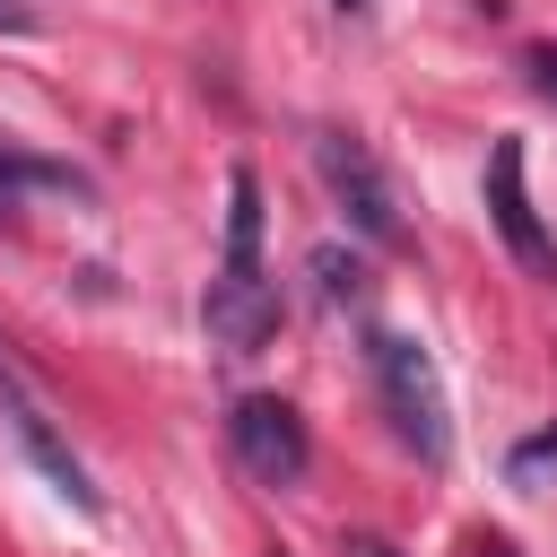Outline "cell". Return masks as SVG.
<instances>
[{"label": "cell", "mask_w": 557, "mask_h": 557, "mask_svg": "<svg viewBox=\"0 0 557 557\" xmlns=\"http://www.w3.org/2000/svg\"><path fill=\"white\" fill-rule=\"evenodd\" d=\"M366 366H374V392L392 409V435L418 453V461H444L453 453V418H444V383H435V357L400 331H374L366 339Z\"/></svg>", "instance_id": "cell-1"}, {"label": "cell", "mask_w": 557, "mask_h": 557, "mask_svg": "<svg viewBox=\"0 0 557 557\" xmlns=\"http://www.w3.org/2000/svg\"><path fill=\"white\" fill-rule=\"evenodd\" d=\"M313 165H322L331 200L348 209V226H357V235H366L374 252H400V244H409L400 191H392V174L374 165V148H366L357 131H313Z\"/></svg>", "instance_id": "cell-2"}, {"label": "cell", "mask_w": 557, "mask_h": 557, "mask_svg": "<svg viewBox=\"0 0 557 557\" xmlns=\"http://www.w3.org/2000/svg\"><path fill=\"white\" fill-rule=\"evenodd\" d=\"M226 435H235V461L261 479V487H296L305 470H313V444H305V418L278 400V392H252V400H235V418H226Z\"/></svg>", "instance_id": "cell-3"}, {"label": "cell", "mask_w": 557, "mask_h": 557, "mask_svg": "<svg viewBox=\"0 0 557 557\" xmlns=\"http://www.w3.org/2000/svg\"><path fill=\"white\" fill-rule=\"evenodd\" d=\"M487 218H496L505 252H513L531 278H557V235L540 226L531 183H522V139H496V148H487Z\"/></svg>", "instance_id": "cell-4"}, {"label": "cell", "mask_w": 557, "mask_h": 557, "mask_svg": "<svg viewBox=\"0 0 557 557\" xmlns=\"http://www.w3.org/2000/svg\"><path fill=\"white\" fill-rule=\"evenodd\" d=\"M200 322H209V339H218V348L252 357V348H270V339H278V287H270L261 270H218V278H209Z\"/></svg>", "instance_id": "cell-5"}, {"label": "cell", "mask_w": 557, "mask_h": 557, "mask_svg": "<svg viewBox=\"0 0 557 557\" xmlns=\"http://www.w3.org/2000/svg\"><path fill=\"white\" fill-rule=\"evenodd\" d=\"M9 426H17V444H26V461L52 479V496H70L78 513H104V496H96V479H87V461L52 435V418L35 409V400H9Z\"/></svg>", "instance_id": "cell-6"}, {"label": "cell", "mask_w": 557, "mask_h": 557, "mask_svg": "<svg viewBox=\"0 0 557 557\" xmlns=\"http://www.w3.org/2000/svg\"><path fill=\"white\" fill-rule=\"evenodd\" d=\"M226 270H261V183H252V165L226 174Z\"/></svg>", "instance_id": "cell-7"}, {"label": "cell", "mask_w": 557, "mask_h": 557, "mask_svg": "<svg viewBox=\"0 0 557 557\" xmlns=\"http://www.w3.org/2000/svg\"><path fill=\"white\" fill-rule=\"evenodd\" d=\"M305 270H313V287H322L331 305H357V296H366V261H357L348 244H313Z\"/></svg>", "instance_id": "cell-8"}, {"label": "cell", "mask_w": 557, "mask_h": 557, "mask_svg": "<svg viewBox=\"0 0 557 557\" xmlns=\"http://www.w3.org/2000/svg\"><path fill=\"white\" fill-rule=\"evenodd\" d=\"M540 479H557V426L531 435V444H513V487H540Z\"/></svg>", "instance_id": "cell-9"}, {"label": "cell", "mask_w": 557, "mask_h": 557, "mask_svg": "<svg viewBox=\"0 0 557 557\" xmlns=\"http://www.w3.org/2000/svg\"><path fill=\"white\" fill-rule=\"evenodd\" d=\"M522 70H531V87H540V96H557V44H531V52H522Z\"/></svg>", "instance_id": "cell-10"}, {"label": "cell", "mask_w": 557, "mask_h": 557, "mask_svg": "<svg viewBox=\"0 0 557 557\" xmlns=\"http://www.w3.org/2000/svg\"><path fill=\"white\" fill-rule=\"evenodd\" d=\"M470 557H513V540H505V531H479V540H470Z\"/></svg>", "instance_id": "cell-11"}, {"label": "cell", "mask_w": 557, "mask_h": 557, "mask_svg": "<svg viewBox=\"0 0 557 557\" xmlns=\"http://www.w3.org/2000/svg\"><path fill=\"white\" fill-rule=\"evenodd\" d=\"M9 400H26V383H17V366H9V348H0V409Z\"/></svg>", "instance_id": "cell-12"}, {"label": "cell", "mask_w": 557, "mask_h": 557, "mask_svg": "<svg viewBox=\"0 0 557 557\" xmlns=\"http://www.w3.org/2000/svg\"><path fill=\"white\" fill-rule=\"evenodd\" d=\"M339 557H400V548H383V540H348Z\"/></svg>", "instance_id": "cell-13"}, {"label": "cell", "mask_w": 557, "mask_h": 557, "mask_svg": "<svg viewBox=\"0 0 557 557\" xmlns=\"http://www.w3.org/2000/svg\"><path fill=\"white\" fill-rule=\"evenodd\" d=\"M17 26H26V9H9V0H0V35H17Z\"/></svg>", "instance_id": "cell-14"}, {"label": "cell", "mask_w": 557, "mask_h": 557, "mask_svg": "<svg viewBox=\"0 0 557 557\" xmlns=\"http://www.w3.org/2000/svg\"><path fill=\"white\" fill-rule=\"evenodd\" d=\"M339 9H366V0H339Z\"/></svg>", "instance_id": "cell-15"}, {"label": "cell", "mask_w": 557, "mask_h": 557, "mask_svg": "<svg viewBox=\"0 0 557 557\" xmlns=\"http://www.w3.org/2000/svg\"><path fill=\"white\" fill-rule=\"evenodd\" d=\"M278 557H287V548H278Z\"/></svg>", "instance_id": "cell-16"}]
</instances>
